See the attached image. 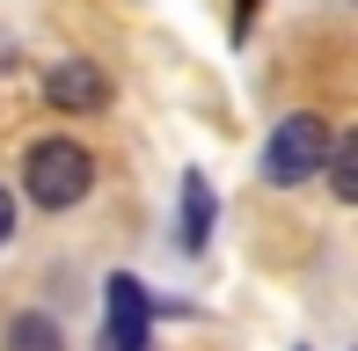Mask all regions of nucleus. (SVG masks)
<instances>
[{"instance_id": "nucleus-1", "label": "nucleus", "mask_w": 358, "mask_h": 351, "mask_svg": "<svg viewBox=\"0 0 358 351\" xmlns=\"http://www.w3.org/2000/svg\"><path fill=\"white\" fill-rule=\"evenodd\" d=\"M22 190L44 205V213H66V205H80L95 190V154L80 147V139H37V147L22 154Z\"/></svg>"}, {"instance_id": "nucleus-2", "label": "nucleus", "mask_w": 358, "mask_h": 351, "mask_svg": "<svg viewBox=\"0 0 358 351\" xmlns=\"http://www.w3.org/2000/svg\"><path fill=\"white\" fill-rule=\"evenodd\" d=\"M322 154H329V124L315 117V110H292V117L271 132L264 147V183H307V176H322Z\"/></svg>"}, {"instance_id": "nucleus-3", "label": "nucleus", "mask_w": 358, "mask_h": 351, "mask_svg": "<svg viewBox=\"0 0 358 351\" xmlns=\"http://www.w3.org/2000/svg\"><path fill=\"white\" fill-rule=\"evenodd\" d=\"M110 329H103V351H154V337H146V322H154V293H146L139 278H110Z\"/></svg>"}, {"instance_id": "nucleus-4", "label": "nucleus", "mask_w": 358, "mask_h": 351, "mask_svg": "<svg viewBox=\"0 0 358 351\" xmlns=\"http://www.w3.org/2000/svg\"><path fill=\"white\" fill-rule=\"evenodd\" d=\"M44 95H52L66 117H88V110L110 103V81H103V66H95V59H59V66L44 73Z\"/></svg>"}, {"instance_id": "nucleus-5", "label": "nucleus", "mask_w": 358, "mask_h": 351, "mask_svg": "<svg viewBox=\"0 0 358 351\" xmlns=\"http://www.w3.org/2000/svg\"><path fill=\"white\" fill-rule=\"evenodd\" d=\"M176 227H183V249H205L213 242V183L198 169L183 176V198H176Z\"/></svg>"}, {"instance_id": "nucleus-6", "label": "nucleus", "mask_w": 358, "mask_h": 351, "mask_svg": "<svg viewBox=\"0 0 358 351\" xmlns=\"http://www.w3.org/2000/svg\"><path fill=\"white\" fill-rule=\"evenodd\" d=\"M0 351H66L52 315H15L8 329H0Z\"/></svg>"}, {"instance_id": "nucleus-7", "label": "nucleus", "mask_w": 358, "mask_h": 351, "mask_svg": "<svg viewBox=\"0 0 358 351\" xmlns=\"http://www.w3.org/2000/svg\"><path fill=\"white\" fill-rule=\"evenodd\" d=\"M322 169H329V190L336 198H358V139H329V154H322Z\"/></svg>"}, {"instance_id": "nucleus-8", "label": "nucleus", "mask_w": 358, "mask_h": 351, "mask_svg": "<svg viewBox=\"0 0 358 351\" xmlns=\"http://www.w3.org/2000/svg\"><path fill=\"white\" fill-rule=\"evenodd\" d=\"M8 234H15V198H8V183H0V249H8Z\"/></svg>"}, {"instance_id": "nucleus-9", "label": "nucleus", "mask_w": 358, "mask_h": 351, "mask_svg": "<svg viewBox=\"0 0 358 351\" xmlns=\"http://www.w3.org/2000/svg\"><path fill=\"white\" fill-rule=\"evenodd\" d=\"M0 66H15V44H8V37H0Z\"/></svg>"}]
</instances>
